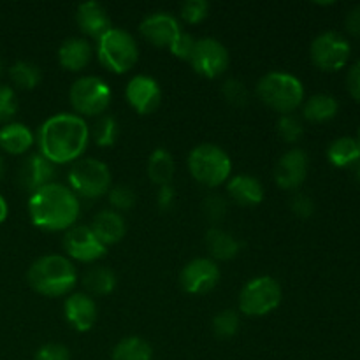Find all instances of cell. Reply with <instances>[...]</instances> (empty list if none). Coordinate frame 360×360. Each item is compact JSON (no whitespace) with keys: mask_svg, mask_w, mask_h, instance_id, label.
I'll use <instances>...</instances> for the list:
<instances>
[{"mask_svg":"<svg viewBox=\"0 0 360 360\" xmlns=\"http://www.w3.org/2000/svg\"><path fill=\"white\" fill-rule=\"evenodd\" d=\"M27 278L37 294L46 297H60L76 287L77 271L69 257L44 255L32 264Z\"/></svg>","mask_w":360,"mask_h":360,"instance_id":"cell-3","label":"cell"},{"mask_svg":"<svg viewBox=\"0 0 360 360\" xmlns=\"http://www.w3.org/2000/svg\"><path fill=\"white\" fill-rule=\"evenodd\" d=\"M239 315L234 309H224L213 319V333L220 340H231L239 330Z\"/></svg>","mask_w":360,"mask_h":360,"instance_id":"cell-32","label":"cell"},{"mask_svg":"<svg viewBox=\"0 0 360 360\" xmlns=\"http://www.w3.org/2000/svg\"><path fill=\"white\" fill-rule=\"evenodd\" d=\"M79 211V199L69 186L62 183H49L37 192L30 193L28 199L30 220L41 231H69L76 225Z\"/></svg>","mask_w":360,"mask_h":360,"instance_id":"cell-2","label":"cell"},{"mask_svg":"<svg viewBox=\"0 0 360 360\" xmlns=\"http://www.w3.org/2000/svg\"><path fill=\"white\" fill-rule=\"evenodd\" d=\"M90 143V127L76 112H60L41 125L37 132L39 153L53 165L72 164Z\"/></svg>","mask_w":360,"mask_h":360,"instance_id":"cell-1","label":"cell"},{"mask_svg":"<svg viewBox=\"0 0 360 360\" xmlns=\"http://www.w3.org/2000/svg\"><path fill=\"white\" fill-rule=\"evenodd\" d=\"M69 188L76 193V197L83 199H101L108 195L112 186V176L108 164L97 158H79L70 167Z\"/></svg>","mask_w":360,"mask_h":360,"instance_id":"cell-7","label":"cell"},{"mask_svg":"<svg viewBox=\"0 0 360 360\" xmlns=\"http://www.w3.org/2000/svg\"><path fill=\"white\" fill-rule=\"evenodd\" d=\"M195 42H197L195 37H192V35L181 30L178 34V37L172 41V44L169 46V51H171L174 56H178V58L190 60V56H192L193 53V48H195Z\"/></svg>","mask_w":360,"mask_h":360,"instance_id":"cell-39","label":"cell"},{"mask_svg":"<svg viewBox=\"0 0 360 360\" xmlns=\"http://www.w3.org/2000/svg\"><path fill=\"white\" fill-rule=\"evenodd\" d=\"M55 165L42 157L41 153H32L21 162L18 169V185L27 192L34 193L42 186L49 185L55 179Z\"/></svg>","mask_w":360,"mask_h":360,"instance_id":"cell-16","label":"cell"},{"mask_svg":"<svg viewBox=\"0 0 360 360\" xmlns=\"http://www.w3.org/2000/svg\"><path fill=\"white\" fill-rule=\"evenodd\" d=\"M188 62L197 74L207 79H217L227 70L231 58L227 48L218 39L204 37L197 39Z\"/></svg>","mask_w":360,"mask_h":360,"instance_id":"cell-11","label":"cell"},{"mask_svg":"<svg viewBox=\"0 0 360 360\" xmlns=\"http://www.w3.org/2000/svg\"><path fill=\"white\" fill-rule=\"evenodd\" d=\"M210 14V4L206 0H186L179 7V16L188 25H197L204 21Z\"/></svg>","mask_w":360,"mask_h":360,"instance_id":"cell-35","label":"cell"},{"mask_svg":"<svg viewBox=\"0 0 360 360\" xmlns=\"http://www.w3.org/2000/svg\"><path fill=\"white\" fill-rule=\"evenodd\" d=\"M347 88L348 91H350L352 97L357 102H360V60H357V62L350 67V70H348Z\"/></svg>","mask_w":360,"mask_h":360,"instance_id":"cell-42","label":"cell"},{"mask_svg":"<svg viewBox=\"0 0 360 360\" xmlns=\"http://www.w3.org/2000/svg\"><path fill=\"white\" fill-rule=\"evenodd\" d=\"M18 111L16 94L7 84H0V123L7 125L14 118Z\"/></svg>","mask_w":360,"mask_h":360,"instance_id":"cell-38","label":"cell"},{"mask_svg":"<svg viewBox=\"0 0 360 360\" xmlns=\"http://www.w3.org/2000/svg\"><path fill=\"white\" fill-rule=\"evenodd\" d=\"M90 137L95 141L98 148H109L118 139V123L112 116L102 115L95 122L94 129L90 130Z\"/></svg>","mask_w":360,"mask_h":360,"instance_id":"cell-31","label":"cell"},{"mask_svg":"<svg viewBox=\"0 0 360 360\" xmlns=\"http://www.w3.org/2000/svg\"><path fill=\"white\" fill-rule=\"evenodd\" d=\"M221 95H224V98L229 104L236 105V108L245 105L248 102V88H246V84L243 81L236 79V77L224 81V84H221Z\"/></svg>","mask_w":360,"mask_h":360,"instance_id":"cell-37","label":"cell"},{"mask_svg":"<svg viewBox=\"0 0 360 360\" xmlns=\"http://www.w3.org/2000/svg\"><path fill=\"white\" fill-rule=\"evenodd\" d=\"M90 227L94 234L98 238V241L108 248V246H112L122 241L127 232V221L123 214L118 213V211L102 210L95 214Z\"/></svg>","mask_w":360,"mask_h":360,"instance_id":"cell-20","label":"cell"},{"mask_svg":"<svg viewBox=\"0 0 360 360\" xmlns=\"http://www.w3.org/2000/svg\"><path fill=\"white\" fill-rule=\"evenodd\" d=\"M345 28H347L348 34L360 37V4L359 6L352 7L347 13V18H345Z\"/></svg>","mask_w":360,"mask_h":360,"instance_id":"cell-44","label":"cell"},{"mask_svg":"<svg viewBox=\"0 0 360 360\" xmlns=\"http://www.w3.org/2000/svg\"><path fill=\"white\" fill-rule=\"evenodd\" d=\"M34 141V134L23 123L11 122L0 129V150L9 155H25Z\"/></svg>","mask_w":360,"mask_h":360,"instance_id":"cell-23","label":"cell"},{"mask_svg":"<svg viewBox=\"0 0 360 360\" xmlns=\"http://www.w3.org/2000/svg\"><path fill=\"white\" fill-rule=\"evenodd\" d=\"M276 132L285 143L295 144L304 136V125L295 115H281L276 122Z\"/></svg>","mask_w":360,"mask_h":360,"instance_id":"cell-33","label":"cell"},{"mask_svg":"<svg viewBox=\"0 0 360 360\" xmlns=\"http://www.w3.org/2000/svg\"><path fill=\"white\" fill-rule=\"evenodd\" d=\"M125 97L130 108L139 115H150L160 105L162 90L157 79L144 74H137L129 81L125 88Z\"/></svg>","mask_w":360,"mask_h":360,"instance_id":"cell-15","label":"cell"},{"mask_svg":"<svg viewBox=\"0 0 360 360\" xmlns=\"http://www.w3.org/2000/svg\"><path fill=\"white\" fill-rule=\"evenodd\" d=\"M7 213H9V207H7L6 199H4V197L0 195V224H4V221H6Z\"/></svg>","mask_w":360,"mask_h":360,"instance_id":"cell-45","label":"cell"},{"mask_svg":"<svg viewBox=\"0 0 360 360\" xmlns=\"http://www.w3.org/2000/svg\"><path fill=\"white\" fill-rule=\"evenodd\" d=\"M63 315L67 323L77 333H86L97 322V302L84 292H74L65 299Z\"/></svg>","mask_w":360,"mask_h":360,"instance_id":"cell-17","label":"cell"},{"mask_svg":"<svg viewBox=\"0 0 360 360\" xmlns=\"http://www.w3.org/2000/svg\"><path fill=\"white\" fill-rule=\"evenodd\" d=\"M257 95L274 111L281 115H292L304 102V86L294 74L273 70L259 79Z\"/></svg>","mask_w":360,"mask_h":360,"instance_id":"cell-4","label":"cell"},{"mask_svg":"<svg viewBox=\"0 0 360 360\" xmlns=\"http://www.w3.org/2000/svg\"><path fill=\"white\" fill-rule=\"evenodd\" d=\"M9 77L21 90H34L41 83L42 72L35 63L27 62V60H20V62L11 65Z\"/></svg>","mask_w":360,"mask_h":360,"instance_id":"cell-30","label":"cell"},{"mask_svg":"<svg viewBox=\"0 0 360 360\" xmlns=\"http://www.w3.org/2000/svg\"><path fill=\"white\" fill-rule=\"evenodd\" d=\"M76 23L84 35L101 39L111 28V18L105 7L98 2H83L76 9Z\"/></svg>","mask_w":360,"mask_h":360,"instance_id":"cell-19","label":"cell"},{"mask_svg":"<svg viewBox=\"0 0 360 360\" xmlns=\"http://www.w3.org/2000/svg\"><path fill=\"white\" fill-rule=\"evenodd\" d=\"M220 281V267L213 259L199 257L186 264L179 273L183 290L192 295H204L213 290Z\"/></svg>","mask_w":360,"mask_h":360,"instance_id":"cell-13","label":"cell"},{"mask_svg":"<svg viewBox=\"0 0 360 360\" xmlns=\"http://www.w3.org/2000/svg\"><path fill=\"white\" fill-rule=\"evenodd\" d=\"M302 118L311 123H326L333 120L340 111V102L330 94L311 95L301 105Z\"/></svg>","mask_w":360,"mask_h":360,"instance_id":"cell-25","label":"cell"},{"mask_svg":"<svg viewBox=\"0 0 360 360\" xmlns=\"http://www.w3.org/2000/svg\"><path fill=\"white\" fill-rule=\"evenodd\" d=\"M227 193L236 204L243 207L259 206L264 200L262 183L250 174H238L229 179Z\"/></svg>","mask_w":360,"mask_h":360,"instance_id":"cell-22","label":"cell"},{"mask_svg":"<svg viewBox=\"0 0 360 360\" xmlns=\"http://www.w3.org/2000/svg\"><path fill=\"white\" fill-rule=\"evenodd\" d=\"M63 250L69 259L83 264L97 262L105 255L108 248L98 241L90 225H74L63 236Z\"/></svg>","mask_w":360,"mask_h":360,"instance_id":"cell-12","label":"cell"},{"mask_svg":"<svg viewBox=\"0 0 360 360\" xmlns=\"http://www.w3.org/2000/svg\"><path fill=\"white\" fill-rule=\"evenodd\" d=\"M108 199L111 202L112 210L122 213V211H130L137 202V195L130 186L127 185H116L111 186V190L108 192Z\"/></svg>","mask_w":360,"mask_h":360,"instance_id":"cell-34","label":"cell"},{"mask_svg":"<svg viewBox=\"0 0 360 360\" xmlns=\"http://www.w3.org/2000/svg\"><path fill=\"white\" fill-rule=\"evenodd\" d=\"M327 158L334 167H350L360 162V144L355 137H338L327 148Z\"/></svg>","mask_w":360,"mask_h":360,"instance_id":"cell-26","label":"cell"},{"mask_svg":"<svg viewBox=\"0 0 360 360\" xmlns=\"http://www.w3.org/2000/svg\"><path fill=\"white\" fill-rule=\"evenodd\" d=\"M357 141H359V144H360V130H359V139Z\"/></svg>","mask_w":360,"mask_h":360,"instance_id":"cell-48","label":"cell"},{"mask_svg":"<svg viewBox=\"0 0 360 360\" xmlns=\"http://www.w3.org/2000/svg\"><path fill=\"white\" fill-rule=\"evenodd\" d=\"M290 210L295 217L299 218H309L315 213V202L306 193H295L290 199Z\"/></svg>","mask_w":360,"mask_h":360,"instance_id":"cell-41","label":"cell"},{"mask_svg":"<svg viewBox=\"0 0 360 360\" xmlns=\"http://www.w3.org/2000/svg\"><path fill=\"white\" fill-rule=\"evenodd\" d=\"M83 285L86 288L84 294L90 297H102V295H109L116 287V276L109 267L105 266H95L88 269L83 276Z\"/></svg>","mask_w":360,"mask_h":360,"instance_id":"cell-27","label":"cell"},{"mask_svg":"<svg viewBox=\"0 0 360 360\" xmlns=\"http://www.w3.org/2000/svg\"><path fill=\"white\" fill-rule=\"evenodd\" d=\"M206 248L211 253L213 260H232L239 255L241 243L231 232L220 227H211L206 232Z\"/></svg>","mask_w":360,"mask_h":360,"instance_id":"cell-24","label":"cell"},{"mask_svg":"<svg viewBox=\"0 0 360 360\" xmlns=\"http://www.w3.org/2000/svg\"><path fill=\"white\" fill-rule=\"evenodd\" d=\"M153 348L139 336H127L112 348V360H151Z\"/></svg>","mask_w":360,"mask_h":360,"instance_id":"cell-29","label":"cell"},{"mask_svg":"<svg viewBox=\"0 0 360 360\" xmlns=\"http://www.w3.org/2000/svg\"><path fill=\"white\" fill-rule=\"evenodd\" d=\"M139 32L150 44L157 48H169L181 32L178 20L169 13H153L144 18L139 25Z\"/></svg>","mask_w":360,"mask_h":360,"instance_id":"cell-18","label":"cell"},{"mask_svg":"<svg viewBox=\"0 0 360 360\" xmlns=\"http://www.w3.org/2000/svg\"><path fill=\"white\" fill-rule=\"evenodd\" d=\"M355 179H357L360 185V162L357 164V169H355Z\"/></svg>","mask_w":360,"mask_h":360,"instance_id":"cell-46","label":"cell"},{"mask_svg":"<svg viewBox=\"0 0 360 360\" xmlns=\"http://www.w3.org/2000/svg\"><path fill=\"white\" fill-rule=\"evenodd\" d=\"M188 171L197 183L207 188H217L231 179L232 162L227 151L217 144H199L188 153Z\"/></svg>","mask_w":360,"mask_h":360,"instance_id":"cell-5","label":"cell"},{"mask_svg":"<svg viewBox=\"0 0 360 360\" xmlns=\"http://www.w3.org/2000/svg\"><path fill=\"white\" fill-rule=\"evenodd\" d=\"M94 56V48L90 41L84 37H69L62 42L58 48V62L60 65L70 72L83 70Z\"/></svg>","mask_w":360,"mask_h":360,"instance_id":"cell-21","label":"cell"},{"mask_svg":"<svg viewBox=\"0 0 360 360\" xmlns=\"http://www.w3.org/2000/svg\"><path fill=\"white\" fill-rule=\"evenodd\" d=\"M176 202V193L174 188L171 185H164V186H158V195H157V206L160 211H169L172 210Z\"/></svg>","mask_w":360,"mask_h":360,"instance_id":"cell-43","label":"cell"},{"mask_svg":"<svg viewBox=\"0 0 360 360\" xmlns=\"http://www.w3.org/2000/svg\"><path fill=\"white\" fill-rule=\"evenodd\" d=\"M34 360H70V352L60 343H48L35 352Z\"/></svg>","mask_w":360,"mask_h":360,"instance_id":"cell-40","label":"cell"},{"mask_svg":"<svg viewBox=\"0 0 360 360\" xmlns=\"http://www.w3.org/2000/svg\"><path fill=\"white\" fill-rule=\"evenodd\" d=\"M352 55V46L340 32L327 30L316 35L309 46L311 62L326 72H336L347 65Z\"/></svg>","mask_w":360,"mask_h":360,"instance_id":"cell-10","label":"cell"},{"mask_svg":"<svg viewBox=\"0 0 360 360\" xmlns=\"http://www.w3.org/2000/svg\"><path fill=\"white\" fill-rule=\"evenodd\" d=\"M283 292L273 276L252 278L239 294V309L248 316H264L280 306Z\"/></svg>","mask_w":360,"mask_h":360,"instance_id":"cell-9","label":"cell"},{"mask_svg":"<svg viewBox=\"0 0 360 360\" xmlns=\"http://www.w3.org/2000/svg\"><path fill=\"white\" fill-rule=\"evenodd\" d=\"M308 155L301 148L285 151L274 167V181L283 190H297L308 176Z\"/></svg>","mask_w":360,"mask_h":360,"instance_id":"cell-14","label":"cell"},{"mask_svg":"<svg viewBox=\"0 0 360 360\" xmlns=\"http://www.w3.org/2000/svg\"><path fill=\"white\" fill-rule=\"evenodd\" d=\"M227 211L229 204L225 200V197L220 195V193H211V195H207L202 200V213L211 224H218V221L224 220Z\"/></svg>","mask_w":360,"mask_h":360,"instance_id":"cell-36","label":"cell"},{"mask_svg":"<svg viewBox=\"0 0 360 360\" xmlns=\"http://www.w3.org/2000/svg\"><path fill=\"white\" fill-rule=\"evenodd\" d=\"M4 169H6V165H4V158L0 157V179H2L4 176Z\"/></svg>","mask_w":360,"mask_h":360,"instance_id":"cell-47","label":"cell"},{"mask_svg":"<svg viewBox=\"0 0 360 360\" xmlns=\"http://www.w3.org/2000/svg\"><path fill=\"white\" fill-rule=\"evenodd\" d=\"M111 88L102 77L83 76L72 83L69 101L77 116H102L111 104Z\"/></svg>","mask_w":360,"mask_h":360,"instance_id":"cell-8","label":"cell"},{"mask_svg":"<svg viewBox=\"0 0 360 360\" xmlns=\"http://www.w3.org/2000/svg\"><path fill=\"white\" fill-rule=\"evenodd\" d=\"M148 178L158 186L169 185L174 176V158L165 148H157L148 158Z\"/></svg>","mask_w":360,"mask_h":360,"instance_id":"cell-28","label":"cell"},{"mask_svg":"<svg viewBox=\"0 0 360 360\" xmlns=\"http://www.w3.org/2000/svg\"><path fill=\"white\" fill-rule=\"evenodd\" d=\"M97 58L102 67L115 74L129 72L139 60V48L132 34L123 28H109L97 39Z\"/></svg>","mask_w":360,"mask_h":360,"instance_id":"cell-6","label":"cell"}]
</instances>
